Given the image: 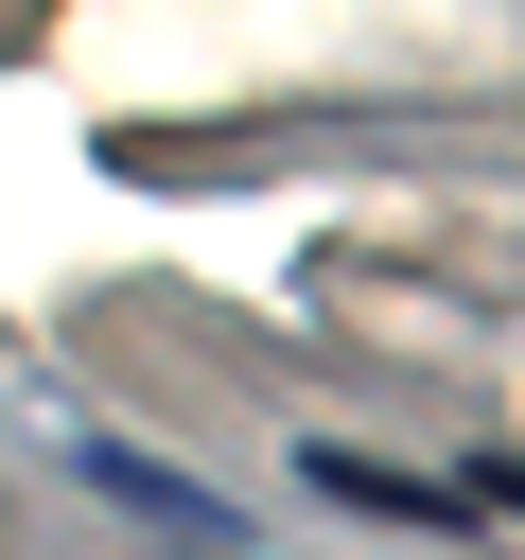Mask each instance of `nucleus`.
<instances>
[{"label":"nucleus","instance_id":"obj_1","mask_svg":"<svg viewBox=\"0 0 525 560\" xmlns=\"http://www.w3.org/2000/svg\"><path fill=\"white\" fill-rule=\"evenodd\" d=\"M315 490H332V508H368V525H438V542H455V490H420V472H368V455H315Z\"/></svg>","mask_w":525,"mask_h":560}]
</instances>
